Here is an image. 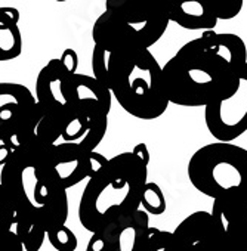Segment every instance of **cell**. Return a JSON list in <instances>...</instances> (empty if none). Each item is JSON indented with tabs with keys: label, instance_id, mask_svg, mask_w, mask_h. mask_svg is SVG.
Segmentation results:
<instances>
[{
	"label": "cell",
	"instance_id": "5",
	"mask_svg": "<svg viewBox=\"0 0 247 251\" xmlns=\"http://www.w3.org/2000/svg\"><path fill=\"white\" fill-rule=\"evenodd\" d=\"M172 5L108 0L105 11L96 18L92 28L95 46L107 53L126 50H150L166 33L170 23Z\"/></svg>",
	"mask_w": 247,
	"mask_h": 251
},
{
	"label": "cell",
	"instance_id": "24",
	"mask_svg": "<svg viewBox=\"0 0 247 251\" xmlns=\"http://www.w3.org/2000/svg\"><path fill=\"white\" fill-rule=\"evenodd\" d=\"M107 158L102 155V154H99V152H96V151H92L90 154H89V179L92 177V176H95L105 164H107Z\"/></svg>",
	"mask_w": 247,
	"mask_h": 251
},
{
	"label": "cell",
	"instance_id": "9",
	"mask_svg": "<svg viewBox=\"0 0 247 251\" xmlns=\"http://www.w3.org/2000/svg\"><path fill=\"white\" fill-rule=\"evenodd\" d=\"M204 123L216 142L232 144L247 132V64L232 90L204 106Z\"/></svg>",
	"mask_w": 247,
	"mask_h": 251
},
{
	"label": "cell",
	"instance_id": "21",
	"mask_svg": "<svg viewBox=\"0 0 247 251\" xmlns=\"http://www.w3.org/2000/svg\"><path fill=\"white\" fill-rule=\"evenodd\" d=\"M215 17L219 20H232L243 9V0H209Z\"/></svg>",
	"mask_w": 247,
	"mask_h": 251
},
{
	"label": "cell",
	"instance_id": "11",
	"mask_svg": "<svg viewBox=\"0 0 247 251\" xmlns=\"http://www.w3.org/2000/svg\"><path fill=\"white\" fill-rule=\"evenodd\" d=\"M79 56L71 48L64 49L59 58L51 59L37 74L36 78V100L39 108L61 121L65 98L64 83L77 73Z\"/></svg>",
	"mask_w": 247,
	"mask_h": 251
},
{
	"label": "cell",
	"instance_id": "16",
	"mask_svg": "<svg viewBox=\"0 0 247 251\" xmlns=\"http://www.w3.org/2000/svg\"><path fill=\"white\" fill-rule=\"evenodd\" d=\"M212 217L232 238L247 247V202L219 204L213 202Z\"/></svg>",
	"mask_w": 247,
	"mask_h": 251
},
{
	"label": "cell",
	"instance_id": "26",
	"mask_svg": "<svg viewBox=\"0 0 247 251\" xmlns=\"http://www.w3.org/2000/svg\"><path fill=\"white\" fill-rule=\"evenodd\" d=\"M11 155H12V150L5 144H0V167H5L8 164Z\"/></svg>",
	"mask_w": 247,
	"mask_h": 251
},
{
	"label": "cell",
	"instance_id": "15",
	"mask_svg": "<svg viewBox=\"0 0 247 251\" xmlns=\"http://www.w3.org/2000/svg\"><path fill=\"white\" fill-rule=\"evenodd\" d=\"M18 23L17 8L0 6V62L14 61L23 53V34Z\"/></svg>",
	"mask_w": 247,
	"mask_h": 251
},
{
	"label": "cell",
	"instance_id": "4",
	"mask_svg": "<svg viewBox=\"0 0 247 251\" xmlns=\"http://www.w3.org/2000/svg\"><path fill=\"white\" fill-rule=\"evenodd\" d=\"M108 89L123 109L139 120H156L169 106L163 68L145 49L108 53Z\"/></svg>",
	"mask_w": 247,
	"mask_h": 251
},
{
	"label": "cell",
	"instance_id": "19",
	"mask_svg": "<svg viewBox=\"0 0 247 251\" xmlns=\"http://www.w3.org/2000/svg\"><path fill=\"white\" fill-rule=\"evenodd\" d=\"M46 238L56 251H76L79 245L76 233L68 226H61L49 232Z\"/></svg>",
	"mask_w": 247,
	"mask_h": 251
},
{
	"label": "cell",
	"instance_id": "10",
	"mask_svg": "<svg viewBox=\"0 0 247 251\" xmlns=\"http://www.w3.org/2000/svg\"><path fill=\"white\" fill-rule=\"evenodd\" d=\"M170 251H247L228 235L209 211H194L172 232Z\"/></svg>",
	"mask_w": 247,
	"mask_h": 251
},
{
	"label": "cell",
	"instance_id": "2",
	"mask_svg": "<svg viewBox=\"0 0 247 251\" xmlns=\"http://www.w3.org/2000/svg\"><path fill=\"white\" fill-rule=\"evenodd\" d=\"M246 64L247 48L240 36L203 31L162 67L169 103L207 106L232 90Z\"/></svg>",
	"mask_w": 247,
	"mask_h": 251
},
{
	"label": "cell",
	"instance_id": "18",
	"mask_svg": "<svg viewBox=\"0 0 247 251\" xmlns=\"http://www.w3.org/2000/svg\"><path fill=\"white\" fill-rule=\"evenodd\" d=\"M141 207L147 214L162 216L166 211V197L154 182H147L141 197Z\"/></svg>",
	"mask_w": 247,
	"mask_h": 251
},
{
	"label": "cell",
	"instance_id": "7",
	"mask_svg": "<svg viewBox=\"0 0 247 251\" xmlns=\"http://www.w3.org/2000/svg\"><path fill=\"white\" fill-rule=\"evenodd\" d=\"M191 185L219 204L247 202V150L213 142L198 148L187 167Z\"/></svg>",
	"mask_w": 247,
	"mask_h": 251
},
{
	"label": "cell",
	"instance_id": "1",
	"mask_svg": "<svg viewBox=\"0 0 247 251\" xmlns=\"http://www.w3.org/2000/svg\"><path fill=\"white\" fill-rule=\"evenodd\" d=\"M56 144L31 138L12 151L0 172V185L15 210V233L24 251H39L46 235L68 219V197L54 170Z\"/></svg>",
	"mask_w": 247,
	"mask_h": 251
},
{
	"label": "cell",
	"instance_id": "6",
	"mask_svg": "<svg viewBox=\"0 0 247 251\" xmlns=\"http://www.w3.org/2000/svg\"><path fill=\"white\" fill-rule=\"evenodd\" d=\"M64 109L61 115V139L77 142L82 150L92 152L102 142L108 114L112 105L111 92L93 75L73 74L64 83Z\"/></svg>",
	"mask_w": 247,
	"mask_h": 251
},
{
	"label": "cell",
	"instance_id": "12",
	"mask_svg": "<svg viewBox=\"0 0 247 251\" xmlns=\"http://www.w3.org/2000/svg\"><path fill=\"white\" fill-rule=\"evenodd\" d=\"M150 229V216L139 208L111 222L101 235L107 251H145Z\"/></svg>",
	"mask_w": 247,
	"mask_h": 251
},
{
	"label": "cell",
	"instance_id": "14",
	"mask_svg": "<svg viewBox=\"0 0 247 251\" xmlns=\"http://www.w3.org/2000/svg\"><path fill=\"white\" fill-rule=\"evenodd\" d=\"M170 21L187 30L210 31L216 27L218 18L215 17L209 0H182L172 5Z\"/></svg>",
	"mask_w": 247,
	"mask_h": 251
},
{
	"label": "cell",
	"instance_id": "22",
	"mask_svg": "<svg viewBox=\"0 0 247 251\" xmlns=\"http://www.w3.org/2000/svg\"><path fill=\"white\" fill-rule=\"evenodd\" d=\"M92 71L93 77L108 89V53L99 46H93L92 50Z\"/></svg>",
	"mask_w": 247,
	"mask_h": 251
},
{
	"label": "cell",
	"instance_id": "20",
	"mask_svg": "<svg viewBox=\"0 0 247 251\" xmlns=\"http://www.w3.org/2000/svg\"><path fill=\"white\" fill-rule=\"evenodd\" d=\"M15 225V210L6 189L0 185V238L12 230Z\"/></svg>",
	"mask_w": 247,
	"mask_h": 251
},
{
	"label": "cell",
	"instance_id": "3",
	"mask_svg": "<svg viewBox=\"0 0 247 251\" xmlns=\"http://www.w3.org/2000/svg\"><path fill=\"white\" fill-rule=\"evenodd\" d=\"M148 164L132 151L110 158L83 189L79 202L82 226L90 233H101L115 219L139 210Z\"/></svg>",
	"mask_w": 247,
	"mask_h": 251
},
{
	"label": "cell",
	"instance_id": "25",
	"mask_svg": "<svg viewBox=\"0 0 247 251\" xmlns=\"http://www.w3.org/2000/svg\"><path fill=\"white\" fill-rule=\"evenodd\" d=\"M86 251H107L104 236L101 233H92V236L86 245Z\"/></svg>",
	"mask_w": 247,
	"mask_h": 251
},
{
	"label": "cell",
	"instance_id": "17",
	"mask_svg": "<svg viewBox=\"0 0 247 251\" xmlns=\"http://www.w3.org/2000/svg\"><path fill=\"white\" fill-rule=\"evenodd\" d=\"M39 108V105H37ZM34 138L46 142V144H58L61 138V123L58 118L45 114L39 108L37 121H36V129H34Z\"/></svg>",
	"mask_w": 247,
	"mask_h": 251
},
{
	"label": "cell",
	"instance_id": "8",
	"mask_svg": "<svg viewBox=\"0 0 247 251\" xmlns=\"http://www.w3.org/2000/svg\"><path fill=\"white\" fill-rule=\"evenodd\" d=\"M37 100L31 90L21 83H0V144L12 151L34 136Z\"/></svg>",
	"mask_w": 247,
	"mask_h": 251
},
{
	"label": "cell",
	"instance_id": "23",
	"mask_svg": "<svg viewBox=\"0 0 247 251\" xmlns=\"http://www.w3.org/2000/svg\"><path fill=\"white\" fill-rule=\"evenodd\" d=\"M0 251H24V247L14 230L0 238Z\"/></svg>",
	"mask_w": 247,
	"mask_h": 251
},
{
	"label": "cell",
	"instance_id": "13",
	"mask_svg": "<svg viewBox=\"0 0 247 251\" xmlns=\"http://www.w3.org/2000/svg\"><path fill=\"white\" fill-rule=\"evenodd\" d=\"M89 154L77 142L56 144L54 170L65 189L89 179Z\"/></svg>",
	"mask_w": 247,
	"mask_h": 251
}]
</instances>
